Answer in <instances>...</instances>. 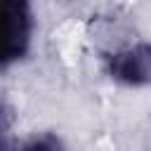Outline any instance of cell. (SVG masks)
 <instances>
[{"instance_id": "cell-2", "label": "cell", "mask_w": 151, "mask_h": 151, "mask_svg": "<svg viewBox=\"0 0 151 151\" xmlns=\"http://www.w3.org/2000/svg\"><path fill=\"white\" fill-rule=\"evenodd\" d=\"M109 76L127 87H144L151 83V42H134L106 57Z\"/></svg>"}, {"instance_id": "cell-3", "label": "cell", "mask_w": 151, "mask_h": 151, "mask_svg": "<svg viewBox=\"0 0 151 151\" xmlns=\"http://www.w3.org/2000/svg\"><path fill=\"white\" fill-rule=\"evenodd\" d=\"M5 151H12V149H5ZM17 151H64V144L57 134H40V137H33L28 139L26 144H21Z\"/></svg>"}, {"instance_id": "cell-1", "label": "cell", "mask_w": 151, "mask_h": 151, "mask_svg": "<svg viewBox=\"0 0 151 151\" xmlns=\"http://www.w3.org/2000/svg\"><path fill=\"white\" fill-rule=\"evenodd\" d=\"M33 33V14L28 0H2V66L7 68L12 61L26 57L31 47Z\"/></svg>"}]
</instances>
